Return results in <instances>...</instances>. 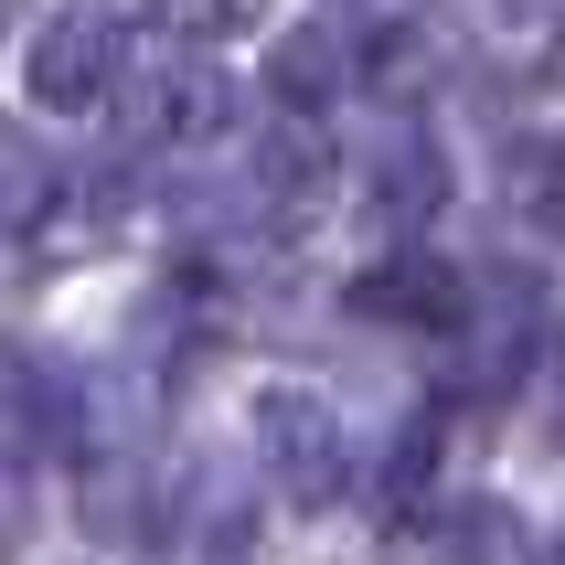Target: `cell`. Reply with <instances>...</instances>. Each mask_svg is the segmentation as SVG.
Here are the masks:
<instances>
[{
    "label": "cell",
    "instance_id": "6da1fadb",
    "mask_svg": "<svg viewBox=\"0 0 565 565\" xmlns=\"http://www.w3.org/2000/svg\"><path fill=\"white\" fill-rule=\"evenodd\" d=\"M246 438H256V480H267L278 502H299V512H331V502H342L352 448H342L331 395H310V384H267Z\"/></svg>",
    "mask_w": 565,
    "mask_h": 565
},
{
    "label": "cell",
    "instance_id": "7a4b0ae2",
    "mask_svg": "<svg viewBox=\"0 0 565 565\" xmlns=\"http://www.w3.org/2000/svg\"><path fill=\"white\" fill-rule=\"evenodd\" d=\"M203 43H171V64H139V86H128V139L139 150H203V139H224V118H235V86H224L214 64H192Z\"/></svg>",
    "mask_w": 565,
    "mask_h": 565
},
{
    "label": "cell",
    "instance_id": "3957f363",
    "mask_svg": "<svg viewBox=\"0 0 565 565\" xmlns=\"http://www.w3.org/2000/svg\"><path fill=\"white\" fill-rule=\"evenodd\" d=\"M22 86H32V107H54V118L96 107V96L118 86V22H107L96 0H64L54 22L32 32V54H22Z\"/></svg>",
    "mask_w": 565,
    "mask_h": 565
},
{
    "label": "cell",
    "instance_id": "277c9868",
    "mask_svg": "<svg viewBox=\"0 0 565 565\" xmlns=\"http://www.w3.org/2000/svg\"><path fill=\"white\" fill-rule=\"evenodd\" d=\"M352 310H363V320H395V331H470V278L406 235L384 267L352 278Z\"/></svg>",
    "mask_w": 565,
    "mask_h": 565
},
{
    "label": "cell",
    "instance_id": "5b68a950",
    "mask_svg": "<svg viewBox=\"0 0 565 565\" xmlns=\"http://www.w3.org/2000/svg\"><path fill=\"white\" fill-rule=\"evenodd\" d=\"M374 203H384V224H395V235H406V224H438L448 160L427 150V139H384V150H374Z\"/></svg>",
    "mask_w": 565,
    "mask_h": 565
},
{
    "label": "cell",
    "instance_id": "8992f818",
    "mask_svg": "<svg viewBox=\"0 0 565 565\" xmlns=\"http://www.w3.org/2000/svg\"><path fill=\"white\" fill-rule=\"evenodd\" d=\"M502 192H512V214L534 224V235H565V128H534V139H512Z\"/></svg>",
    "mask_w": 565,
    "mask_h": 565
},
{
    "label": "cell",
    "instance_id": "52a82bcc",
    "mask_svg": "<svg viewBox=\"0 0 565 565\" xmlns=\"http://www.w3.org/2000/svg\"><path fill=\"white\" fill-rule=\"evenodd\" d=\"M267 86H278V107H320V96L342 86V43H331L320 22L278 32V54H267Z\"/></svg>",
    "mask_w": 565,
    "mask_h": 565
},
{
    "label": "cell",
    "instance_id": "ba28073f",
    "mask_svg": "<svg viewBox=\"0 0 565 565\" xmlns=\"http://www.w3.org/2000/svg\"><path fill=\"white\" fill-rule=\"evenodd\" d=\"M438 43H427V32H406V22H384L374 43H363V86L384 96V107H406V96H427V75H438Z\"/></svg>",
    "mask_w": 565,
    "mask_h": 565
},
{
    "label": "cell",
    "instance_id": "9c48e42d",
    "mask_svg": "<svg viewBox=\"0 0 565 565\" xmlns=\"http://www.w3.org/2000/svg\"><path fill=\"white\" fill-rule=\"evenodd\" d=\"M256 0H139V22H150V43H224V32L246 22Z\"/></svg>",
    "mask_w": 565,
    "mask_h": 565
},
{
    "label": "cell",
    "instance_id": "30bf717a",
    "mask_svg": "<svg viewBox=\"0 0 565 565\" xmlns=\"http://www.w3.org/2000/svg\"><path fill=\"white\" fill-rule=\"evenodd\" d=\"M512 32H544V22H565V0H491Z\"/></svg>",
    "mask_w": 565,
    "mask_h": 565
}]
</instances>
